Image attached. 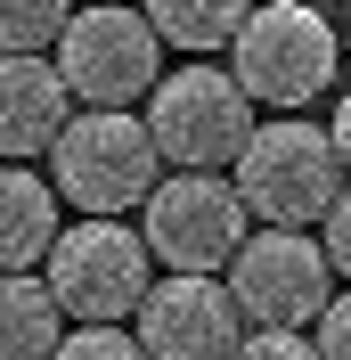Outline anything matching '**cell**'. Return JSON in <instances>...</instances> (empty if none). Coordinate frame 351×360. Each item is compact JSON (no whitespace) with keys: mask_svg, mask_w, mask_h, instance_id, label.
Masks as SVG:
<instances>
[{"mask_svg":"<svg viewBox=\"0 0 351 360\" xmlns=\"http://www.w3.org/2000/svg\"><path fill=\"white\" fill-rule=\"evenodd\" d=\"M58 336H66V311L41 287V270H0V360H49Z\"/></svg>","mask_w":351,"mask_h":360,"instance_id":"obj_12","label":"cell"},{"mask_svg":"<svg viewBox=\"0 0 351 360\" xmlns=\"http://www.w3.org/2000/svg\"><path fill=\"white\" fill-rule=\"evenodd\" d=\"M343 17H351V0H343Z\"/></svg>","mask_w":351,"mask_h":360,"instance_id":"obj_20","label":"cell"},{"mask_svg":"<svg viewBox=\"0 0 351 360\" xmlns=\"http://www.w3.org/2000/svg\"><path fill=\"white\" fill-rule=\"evenodd\" d=\"M139 352L147 360H229L245 344V311L229 303L220 278H197V270H172L139 295Z\"/></svg>","mask_w":351,"mask_h":360,"instance_id":"obj_9","label":"cell"},{"mask_svg":"<svg viewBox=\"0 0 351 360\" xmlns=\"http://www.w3.org/2000/svg\"><path fill=\"white\" fill-rule=\"evenodd\" d=\"M41 287L58 295V311L82 319V328H114V319L139 311V295L155 287V254L139 229L107 221V213H82L74 229H58L41 254Z\"/></svg>","mask_w":351,"mask_h":360,"instance_id":"obj_4","label":"cell"},{"mask_svg":"<svg viewBox=\"0 0 351 360\" xmlns=\"http://www.w3.org/2000/svg\"><path fill=\"white\" fill-rule=\"evenodd\" d=\"M229 360H319V352H310L303 328H253V336H245Z\"/></svg>","mask_w":351,"mask_h":360,"instance_id":"obj_18","label":"cell"},{"mask_svg":"<svg viewBox=\"0 0 351 360\" xmlns=\"http://www.w3.org/2000/svg\"><path fill=\"white\" fill-rule=\"evenodd\" d=\"M319 246H327V270H335V278H351V180L335 188L327 213H319Z\"/></svg>","mask_w":351,"mask_h":360,"instance_id":"obj_16","label":"cell"},{"mask_svg":"<svg viewBox=\"0 0 351 360\" xmlns=\"http://www.w3.org/2000/svg\"><path fill=\"white\" fill-rule=\"evenodd\" d=\"M58 238V188L33 164H0V270H41Z\"/></svg>","mask_w":351,"mask_h":360,"instance_id":"obj_11","label":"cell"},{"mask_svg":"<svg viewBox=\"0 0 351 360\" xmlns=\"http://www.w3.org/2000/svg\"><path fill=\"white\" fill-rule=\"evenodd\" d=\"M155 180H164V156H155L147 123L131 107H74L66 131L49 139V188L74 213L123 221V213H139V197Z\"/></svg>","mask_w":351,"mask_h":360,"instance_id":"obj_1","label":"cell"},{"mask_svg":"<svg viewBox=\"0 0 351 360\" xmlns=\"http://www.w3.org/2000/svg\"><path fill=\"white\" fill-rule=\"evenodd\" d=\"M66 82L41 49H0V164H25V156H49V139L66 131Z\"/></svg>","mask_w":351,"mask_h":360,"instance_id":"obj_10","label":"cell"},{"mask_svg":"<svg viewBox=\"0 0 351 360\" xmlns=\"http://www.w3.org/2000/svg\"><path fill=\"white\" fill-rule=\"evenodd\" d=\"M253 0H147L139 17L155 25V41L164 49H188V58H213V49L237 41V25Z\"/></svg>","mask_w":351,"mask_h":360,"instance_id":"obj_13","label":"cell"},{"mask_svg":"<svg viewBox=\"0 0 351 360\" xmlns=\"http://www.w3.org/2000/svg\"><path fill=\"white\" fill-rule=\"evenodd\" d=\"M49 360H147V352H139L131 328H74V336H58Z\"/></svg>","mask_w":351,"mask_h":360,"instance_id":"obj_15","label":"cell"},{"mask_svg":"<svg viewBox=\"0 0 351 360\" xmlns=\"http://www.w3.org/2000/svg\"><path fill=\"white\" fill-rule=\"evenodd\" d=\"M310 352L319 360H351V295H327V311L310 319Z\"/></svg>","mask_w":351,"mask_h":360,"instance_id":"obj_17","label":"cell"},{"mask_svg":"<svg viewBox=\"0 0 351 360\" xmlns=\"http://www.w3.org/2000/svg\"><path fill=\"white\" fill-rule=\"evenodd\" d=\"M229 188H237L245 221L262 229H310L343 188V164H335L327 123H303V115H278V123H253L229 164Z\"/></svg>","mask_w":351,"mask_h":360,"instance_id":"obj_2","label":"cell"},{"mask_svg":"<svg viewBox=\"0 0 351 360\" xmlns=\"http://www.w3.org/2000/svg\"><path fill=\"white\" fill-rule=\"evenodd\" d=\"M147 139L172 172H229L245 148V131L262 123L253 98L229 82V66H180V74H155L147 90Z\"/></svg>","mask_w":351,"mask_h":360,"instance_id":"obj_6","label":"cell"},{"mask_svg":"<svg viewBox=\"0 0 351 360\" xmlns=\"http://www.w3.org/2000/svg\"><path fill=\"white\" fill-rule=\"evenodd\" d=\"M327 139H335V164L351 172V90L335 98V123H327Z\"/></svg>","mask_w":351,"mask_h":360,"instance_id":"obj_19","label":"cell"},{"mask_svg":"<svg viewBox=\"0 0 351 360\" xmlns=\"http://www.w3.org/2000/svg\"><path fill=\"white\" fill-rule=\"evenodd\" d=\"M74 0H0V49H49L66 33Z\"/></svg>","mask_w":351,"mask_h":360,"instance_id":"obj_14","label":"cell"},{"mask_svg":"<svg viewBox=\"0 0 351 360\" xmlns=\"http://www.w3.org/2000/svg\"><path fill=\"white\" fill-rule=\"evenodd\" d=\"M229 303L245 311V328H310L335 295V270H327V246L310 229H245L237 254H229Z\"/></svg>","mask_w":351,"mask_h":360,"instance_id":"obj_7","label":"cell"},{"mask_svg":"<svg viewBox=\"0 0 351 360\" xmlns=\"http://www.w3.org/2000/svg\"><path fill=\"white\" fill-rule=\"evenodd\" d=\"M58 82H66L74 107H139L164 74V41H155V25L139 17L131 0H90L74 8L66 33H58Z\"/></svg>","mask_w":351,"mask_h":360,"instance_id":"obj_5","label":"cell"},{"mask_svg":"<svg viewBox=\"0 0 351 360\" xmlns=\"http://www.w3.org/2000/svg\"><path fill=\"white\" fill-rule=\"evenodd\" d=\"M245 229H253V221H245L229 172H172V180H155L147 197H139V238H147V254L164 270L213 278V270L237 254Z\"/></svg>","mask_w":351,"mask_h":360,"instance_id":"obj_8","label":"cell"},{"mask_svg":"<svg viewBox=\"0 0 351 360\" xmlns=\"http://www.w3.org/2000/svg\"><path fill=\"white\" fill-rule=\"evenodd\" d=\"M343 49H335V25L310 8V0H253L229 41V82L253 98V107H310L319 90L335 82Z\"/></svg>","mask_w":351,"mask_h":360,"instance_id":"obj_3","label":"cell"}]
</instances>
